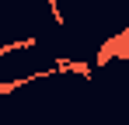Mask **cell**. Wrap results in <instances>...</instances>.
I'll use <instances>...</instances> for the list:
<instances>
[{
    "label": "cell",
    "instance_id": "cell-1",
    "mask_svg": "<svg viewBox=\"0 0 129 125\" xmlns=\"http://www.w3.org/2000/svg\"><path fill=\"white\" fill-rule=\"evenodd\" d=\"M45 4H49V11H52V18H56V24H66V21H63V11L56 7V0H45Z\"/></svg>",
    "mask_w": 129,
    "mask_h": 125
}]
</instances>
